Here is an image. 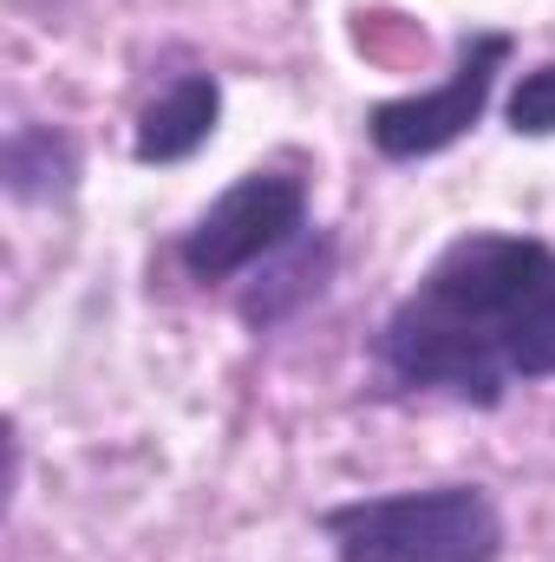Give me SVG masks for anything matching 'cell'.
<instances>
[{
	"instance_id": "cell-1",
	"label": "cell",
	"mask_w": 555,
	"mask_h": 562,
	"mask_svg": "<svg viewBox=\"0 0 555 562\" xmlns=\"http://www.w3.org/2000/svg\"><path fill=\"white\" fill-rule=\"evenodd\" d=\"M380 367L471 406H497L510 380H550L555 249L490 229L457 236L380 327Z\"/></svg>"
},
{
	"instance_id": "cell-2",
	"label": "cell",
	"mask_w": 555,
	"mask_h": 562,
	"mask_svg": "<svg viewBox=\"0 0 555 562\" xmlns=\"http://www.w3.org/2000/svg\"><path fill=\"white\" fill-rule=\"evenodd\" d=\"M340 562H497L503 517L477 484H438L399 497L333 504L320 517Z\"/></svg>"
},
{
	"instance_id": "cell-3",
	"label": "cell",
	"mask_w": 555,
	"mask_h": 562,
	"mask_svg": "<svg viewBox=\"0 0 555 562\" xmlns=\"http://www.w3.org/2000/svg\"><path fill=\"white\" fill-rule=\"evenodd\" d=\"M301 229H307V190H301V177L256 170V177L229 183L196 216V229L183 236V269L196 281H229L249 262L281 256Z\"/></svg>"
},
{
	"instance_id": "cell-4",
	"label": "cell",
	"mask_w": 555,
	"mask_h": 562,
	"mask_svg": "<svg viewBox=\"0 0 555 562\" xmlns=\"http://www.w3.org/2000/svg\"><path fill=\"white\" fill-rule=\"evenodd\" d=\"M503 59H510V33H471L444 86L412 92V99H386L366 112V138L380 144V157H431V150L457 144L484 119Z\"/></svg>"
},
{
	"instance_id": "cell-5",
	"label": "cell",
	"mask_w": 555,
	"mask_h": 562,
	"mask_svg": "<svg viewBox=\"0 0 555 562\" xmlns=\"http://www.w3.org/2000/svg\"><path fill=\"white\" fill-rule=\"evenodd\" d=\"M216 119H223V86H216L209 72H190V79H177L163 99L144 105L132 150H138V164H177V157H190V150L209 144Z\"/></svg>"
},
{
	"instance_id": "cell-6",
	"label": "cell",
	"mask_w": 555,
	"mask_h": 562,
	"mask_svg": "<svg viewBox=\"0 0 555 562\" xmlns=\"http://www.w3.org/2000/svg\"><path fill=\"white\" fill-rule=\"evenodd\" d=\"M0 170H7V190L33 203V196H59V190H72L79 157H72V144L59 138V132H13V138H7V157H0Z\"/></svg>"
},
{
	"instance_id": "cell-7",
	"label": "cell",
	"mask_w": 555,
	"mask_h": 562,
	"mask_svg": "<svg viewBox=\"0 0 555 562\" xmlns=\"http://www.w3.org/2000/svg\"><path fill=\"white\" fill-rule=\"evenodd\" d=\"M327 262H333V249L327 243H307V229L281 249V269L269 288H256L249 301H242V314L256 321V327H269V321H281L294 301H307V294H320V281H327Z\"/></svg>"
},
{
	"instance_id": "cell-8",
	"label": "cell",
	"mask_w": 555,
	"mask_h": 562,
	"mask_svg": "<svg viewBox=\"0 0 555 562\" xmlns=\"http://www.w3.org/2000/svg\"><path fill=\"white\" fill-rule=\"evenodd\" d=\"M510 125L530 132V138H550L555 132V66L523 72V86L510 92Z\"/></svg>"
}]
</instances>
